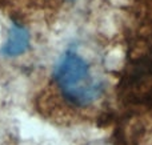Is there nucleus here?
Returning a JSON list of instances; mask_svg holds the SVG:
<instances>
[{"label": "nucleus", "instance_id": "1", "mask_svg": "<svg viewBox=\"0 0 152 145\" xmlns=\"http://www.w3.org/2000/svg\"><path fill=\"white\" fill-rule=\"evenodd\" d=\"M55 83L63 97L76 107L91 105L103 93V85L94 77L86 60L75 52H67L59 61Z\"/></svg>", "mask_w": 152, "mask_h": 145}, {"label": "nucleus", "instance_id": "2", "mask_svg": "<svg viewBox=\"0 0 152 145\" xmlns=\"http://www.w3.org/2000/svg\"><path fill=\"white\" fill-rule=\"evenodd\" d=\"M29 44V35L26 28L18 24H13L11 33L3 47V53L7 56H18L26 52Z\"/></svg>", "mask_w": 152, "mask_h": 145}, {"label": "nucleus", "instance_id": "3", "mask_svg": "<svg viewBox=\"0 0 152 145\" xmlns=\"http://www.w3.org/2000/svg\"><path fill=\"white\" fill-rule=\"evenodd\" d=\"M71 1H75V0H71Z\"/></svg>", "mask_w": 152, "mask_h": 145}]
</instances>
